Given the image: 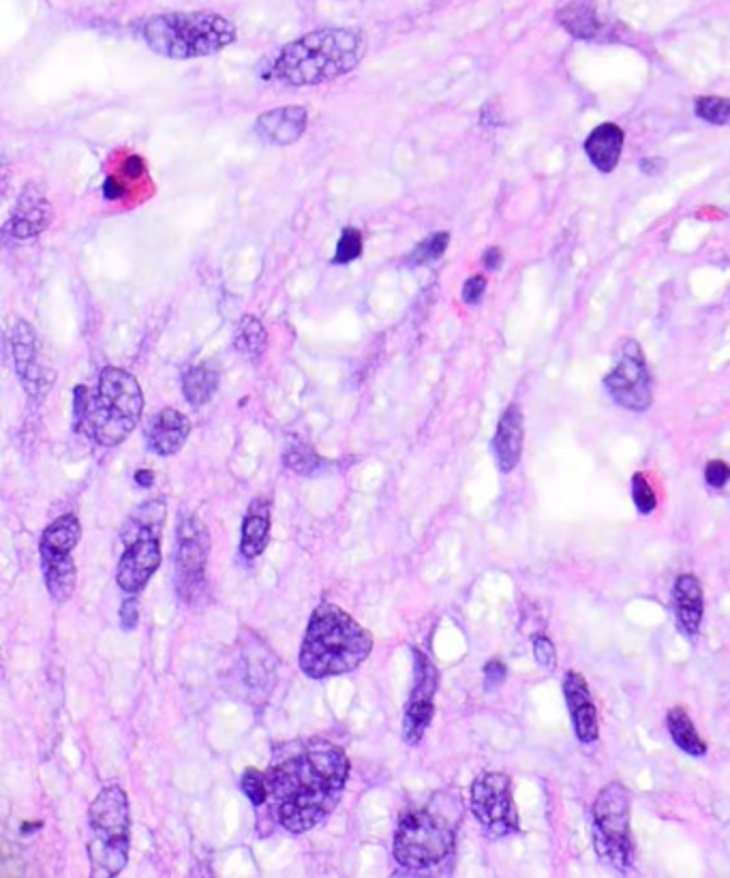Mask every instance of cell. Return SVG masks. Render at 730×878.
Wrapping results in <instances>:
<instances>
[{
  "label": "cell",
  "instance_id": "1",
  "mask_svg": "<svg viewBox=\"0 0 730 878\" xmlns=\"http://www.w3.org/2000/svg\"><path fill=\"white\" fill-rule=\"evenodd\" d=\"M268 801L279 823L304 834L337 808L349 776L347 754L326 741L285 754L268 771Z\"/></svg>",
  "mask_w": 730,
  "mask_h": 878
},
{
  "label": "cell",
  "instance_id": "2",
  "mask_svg": "<svg viewBox=\"0 0 730 878\" xmlns=\"http://www.w3.org/2000/svg\"><path fill=\"white\" fill-rule=\"evenodd\" d=\"M367 52V37L358 28H322L287 43L272 75L290 86L326 84L354 71Z\"/></svg>",
  "mask_w": 730,
  "mask_h": 878
},
{
  "label": "cell",
  "instance_id": "3",
  "mask_svg": "<svg viewBox=\"0 0 730 878\" xmlns=\"http://www.w3.org/2000/svg\"><path fill=\"white\" fill-rule=\"evenodd\" d=\"M373 637L356 619L332 602L313 611L300 647V669L311 679L352 673L369 658Z\"/></svg>",
  "mask_w": 730,
  "mask_h": 878
},
{
  "label": "cell",
  "instance_id": "4",
  "mask_svg": "<svg viewBox=\"0 0 730 878\" xmlns=\"http://www.w3.org/2000/svg\"><path fill=\"white\" fill-rule=\"evenodd\" d=\"M152 52L172 60L202 58L221 52L236 39V26L217 13H165L144 24Z\"/></svg>",
  "mask_w": 730,
  "mask_h": 878
},
{
  "label": "cell",
  "instance_id": "5",
  "mask_svg": "<svg viewBox=\"0 0 730 878\" xmlns=\"http://www.w3.org/2000/svg\"><path fill=\"white\" fill-rule=\"evenodd\" d=\"M144 410V395L135 377L118 367H105L97 392L88 399L86 418L78 431H86L103 448L123 444L133 433Z\"/></svg>",
  "mask_w": 730,
  "mask_h": 878
},
{
  "label": "cell",
  "instance_id": "6",
  "mask_svg": "<svg viewBox=\"0 0 730 878\" xmlns=\"http://www.w3.org/2000/svg\"><path fill=\"white\" fill-rule=\"evenodd\" d=\"M93 840L88 842L93 876H118L129 859V799L120 786H105L88 812Z\"/></svg>",
  "mask_w": 730,
  "mask_h": 878
},
{
  "label": "cell",
  "instance_id": "7",
  "mask_svg": "<svg viewBox=\"0 0 730 878\" xmlns=\"http://www.w3.org/2000/svg\"><path fill=\"white\" fill-rule=\"evenodd\" d=\"M454 849V825L429 808L405 814L392 842V855L403 868L437 866Z\"/></svg>",
  "mask_w": 730,
  "mask_h": 878
},
{
  "label": "cell",
  "instance_id": "8",
  "mask_svg": "<svg viewBox=\"0 0 730 878\" xmlns=\"http://www.w3.org/2000/svg\"><path fill=\"white\" fill-rule=\"evenodd\" d=\"M593 844L619 872H628L632 866V831H630V793L623 784L613 782L604 786L593 801Z\"/></svg>",
  "mask_w": 730,
  "mask_h": 878
},
{
  "label": "cell",
  "instance_id": "9",
  "mask_svg": "<svg viewBox=\"0 0 730 878\" xmlns=\"http://www.w3.org/2000/svg\"><path fill=\"white\" fill-rule=\"evenodd\" d=\"M471 812L491 838H506L521 829L512 782L499 771H486L471 784Z\"/></svg>",
  "mask_w": 730,
  "mask_h": 878
},
{
  "label": "cell",
  "instance_id": "10",
  "mask_svg": "<svg viewBox=\"0 0 730 878\" xmlns=\"http://www.w3.org/2000/svg\"><path fill=\"white\" fill-rule=\"evenodd\" d=\"M604 386L611 392L617 405L630 412H645L651 405V375L645 365V356L636 341H626L621 347L615 369L604 377Z\"/></svg>",
  "mask_w": 730,
  "mask_h": 878
},
{
  "label": "cell",
  "instance_id": "11",
  "mask_svg": "<svg viewBox=\"0 0 730 878\" xmlns=\"http://www.w3.org/2000/svg\"><path fill=\"white\" fill-rule=\"evenodd\" d=\"M176 547L178 589L182 596L189 598L204 583L210 551L208 527L195 514H182L180 517Z\"/></svg>",
  "mask_w": 730,
  "mask_h": 878
},
{
  "label": "cell",
  "instance_id": "12",
  "mask_svg": "<svg viewBox=\"0 0 730 878\" xmlns=\"http://www.w3.org/2000/svg\"><path fill=\"white\" fill-rule=\"evenodd\" d=\"M11 352L15 360V373L30 399L41 401L54 386V371L43 365L39 339L35 330L24 320H18L11 328Z\"/></svg>",
  "mask_w": 730,
  "mask_h": 878
},
{
  "label": "cell",
  "instance_id": "13",
  "mask_svg": "<svg viewBox=\"0 0 730 878\" xmlns=\"http://www.w3.org/2000/svg\"><path fill=\"white\" fill-rule=\"evenodd\" d=\"M416 679H414V688H412V696H409V703L405 709V722H403V737L407 744H418V741L424 737V731L429 729V724L433 720V699L437 692V669L435 664L424 656L420 649H416Z\"/></svg>",
  "mask_w": 730,
  "mask_h": 878
},
{
  "label": "cell",
  "instance_id": "14",
  "mask_svg": "<svg viewBox=\"0 0 730 878\" xmlns=\"http://www.w3.org/2000/svg\"><path fill=\"white\" fill-rule=\"evenodd\" d=\"M161 566V544L157 538H144L127 544L120 557L116 583L127 594H138Z\"/></svg>",
  "mask_w": 730,
  "mask_h": 878
},
{
  "label": "cell",
  "instance_id": "15",
  "mask_svg": "<svg viewBox=\"0 0 730 878\" xmlns=\"http://www.w3.org/2000/svg\"><path fill=\"white\" fill-rule=\"evenodd\" d=\"M564 696L572 716L574 733L579 737L581 744H593L598 741L600 729H598V711L593 705L589 686L583 675L579 673H566L564 677Z\"/></svg>",
  "mask_w": 730,
  "mask_h": 878
},
{
  "label": "cell",
  "instance_id": "16",
  "mask_svg": "<svg viewBox=\"0 0 730 878\" xmlns=\"http://www.w3.org/2000/svg\"><path fill=\"white\" fill-rule=\"evenodd\" d=\"M50 223V204L45 200V195L35 187L28 185L18 206H15L13 217L5 225V234L13 236L15 240H26L41 234Z\"/></svg>",
  "mask_w": 730,
  "mask_h": 878
},
{
  "label": "cell",
  "instance_id": "17",
  "mask_svg": "<svg viewBox=\"0 0 730 878\" xmlns=\"http://www.w3.org/2000/svg\"><path fill=\"white\" fill-rule=\"evenodd\" d=\"M309 112L302 105H285L279 110H270L255 120V131L262 140L287 146L300 140V135L307 129Z\"/></svg>",
  "mask_w": 730,
  "mask_h": 878
},
{
  "label": "cell",
  "instance_id": "18",
  "mask_svg": "<svg viewBox=\"0 0 730 878\" xmlns=\"http://www.w3.org/2000/svg\"><path fill=\"white\" fill-rule=\"evenodd\" d=\"M523 439H525L523 412L519 405H510L504 416H501L493 437V452L497 459V467L504 474H510L512 469L519 465L523 454Z\"/></svg>",
  "mask_w": 730,
  "mask_h": 878
},
{
  "label": "cell",
  "instance_id": "19",
  "mask_svg": "<svg viewBox=\"0 0 730 878\" xmlns=\"http://www.w3.org/2000/svg\"><path fill=\"white\" fill-rule=\"evenodd\" d=\"M675 619L677 628L686 639H694L703 624V587L694 574H681L675 581Z\"/></svg>",
  "mask_w": 730,
  "mask_h": 878
},
{
  "label": "cell",
  "instance_id": "20",
  "mask_svg": "<svg viewBox=\"0 0 730 878\" xmlns=\"http://www.w3.org/2000/svg\"><path fill=\"white\" fill-rule=\"evenodd\" d=\"M189 433H191L189 418L178 410H172V407H165V410H161L150 420L146 437L150 450L163 454V457H172V454H176L182 446H185Z\"/></svg>",
  "mask_w": 730,
  "mask_h": 878
},
{
  "label": "cell",
  "instance_id": "21",
  "mask_svg": "<svg viewBox=\"0 0 730 878\" xmlns=\"http://www.w3.org/2000/svg\"><path fill=\"white\" fill-rule=\"evenodd\" d=\"M41 566L50 596L56 602H67L75 592V583H78V570H75L71 553L63 555L41 549Z\"/></svg>",
  "mask_w": 730,
  "mask_h": 878
},
{
  "label": "cell",
  "instance_id": "22",
  "mask_svg": "<svg viewBox=\"0 0 730 878\" xmlns=\"http://www.w3.org/2000/svg\"><path fill=\"white\" fill-rule=\"evenodd\" d=\"M623 150V131L615 123H602L585 140V153L604 174L613 172Z\"/></svg>",
  "mask_w": 730,
  "mask_h": 878
},
{
  "label": "cell",
  "instance_id": "23",
  "mask_svg": "<svg viewBox=\"0 0 730 878\" xmlns=\"http://www.w3.org/2000/svg\"><path fill=\"white\" fill-rule=\"evenodd\" d=\"M270 538V502L264 497H257L251 502L245 523H242V540L240 553L247 559L262 555Z\"/></svg>",
  "mask_w": 730,
  "mask_h": 878
},
{
  "label": "cell",
  "instance_id": "24",
  "mask_svg": "<svg viewBox=\"0 0 730 878\" xmlns=\"http://www.w3.org/2000/svg\"><path fill=\"white\" fill-rule=\"evenodd\" d=\"M165 512L167 508L163 499H150V502L142 504L138 510H135L123 529V536H120L125 542V547L135 540H144V538L161 540Z\"/></svg>",
  "mask_w": 730,
  "mask_h": 878
},
{
  "label": "cell",
  "instance_id": "25",
  "mask_svg": "<svg viewBox=\"0 0 730 878\" xmlns=\"http://www.w3.org/2000/svg\"><path fill=\"white\" fill-rule=\"evenodd\" d=\"M557 20L576 39L591 41L600 33V20L591 0H570L557 11Z\"/></svg>",
  "mask_w": 730,
  "mask_h": 878
},
{
  "label": "cell",
  "instance_id": "26",
  "mask_svg": "<svg viewBox=\"0 0 730 878\" xmlns=\"http://www.w3.org/2000/svg\"><path fill=\"white\" fill-rule=\"evenodd\" d=\"M666 726L668 733H671L675 744L690 756H705L707 754V744L703 741V737L698 735L694 722L690 720L688 711L683 707H673L668 711L666 716Z\"/></svg>",
  "mask_w": 730,
  "mask_h": 878
},
{
  "label": "cell",
  "instance_id": "27",
  "mask_svg": "<svg viewBox=\"0 0 730 878\" xmlns=\"http://www.w3.org/2000/svg\"><path fill=\"white\" fill-rule=\"evenodd\" d=\"M80 536H82V525L78 517H75V514H65V517H60L52 525L45 527L41 538V549L69 555L75 547H78Z\"/></svg>",
  "mask_w": 730,
  "mask_h": 878
},
{
  "label": "cell",
  "instance_id": "28",
  "mask_svg": "<svg viewBox=\"0 0 730 878\" xmlns=\"http://www.w3.org/2000/svg\"><path fill=\"white\" fill-rule=\"evenodd\" d=\"M219 386V375L210 367H191L182 375V392L191 405L200 407L206 405L212 397H215Z\"/></svg>",
  "mask_w": 730,
  "mask_h": 878
},
{
  "label": "cell",
  "instance_id": "29",
  "mask_svg": "<svg viewBox=\"0 0 730 878\" xmlns=\"http://www.w3.org/2000/svg\"><path fill=\"white\" fill-rule=\"evenodd\" d=\"M266 345H268V335L264 324L253 315L242 317L234 335L236 352L249 360H260L266 352Z\"/></svg>",
  "mask_w": 730,
  "mask_h": 878
},
{
  "label": "cell",
  "instance_id": "30",
  "mask_svg": "<svg viewBox=\"0 0 730 878\" xmlns=\"http://www.w3.org/2000/svg\"><path fill=\"white\" fill-rule=\"evenodd\" d=\"M283 461L300 476H315L326 467V461L319 459L317 452L302 442L287 444L283 452Z\"/></svg>",
  "mask_w": 730,
  "mask_h": 878
},
{
  "label": "cell",
  "instance_id": "31",
  "mask_svg": "<svg viewBox=\"0 0 730 878\" xmlns=\"http://www.w3.org/2000/svg\"><path fill=\"white\" fill-rule=\"evenodd\" d=\"M696 114L711 125H730V99L724 97H701L696 99Z\"/></svg>",
  "mask_w": 730,
  "mask_h": 878
},
{
  "label": "cell",
  "instance_id": "32",
  "mask_svg": "<svg viewBox=\"0 0 730 878\" xmlns=\"http://www.w3.org/2000/svg\"><path fill=\"white\" fill-rule=\"evenodd\" d=\"M240 784H242V791H245V795L249 797V801L255 808L266 804L268 797H270L266 774H262V771H257V769H247Z\"/></svg>",
  "mask_w": 730,
  "mask_h": 878
},
{
  "label": "cell",
  "instance_id": "33",
  "mask_svg": "<svg viewBox=\"0 0 730 878\" xmlns=\"http://www.w3.org/2000/svg\"><path fill=\"white\" fill-rule=\"evenodd\" d=\"M448 240H450V236L446 232L431 236L429 240L420 242L418 249L412 253V257H409V260H412L414 264H429V262L439 260V257L444 255V251L448 247Z\"/></svg>",
  "mask_w": 730,
  "mask_h": 878
},
{
  "label": "cell",
  "instance_id": "34",
  "mask_svg": "<svg viewBox=\"0 0 730 878\" xmlns=\"http://www.w3.org/2000/svg\"><path fill=\"white\" fill-rule=\"evenodd\" d=\"M632 499H634L636 510L641 514H651L658 506L656 491L651 489V484L647 482V478L643 474L632 476Z\"/></svg>",
  "mask_w": 730,
  "mask_h": 878
},
{
  "label": "cell",
  "instance_id": "35",
  "mask_svg": "<svg viewBox=\"0 0 730 878\" xmlns=\"http://www.w3.org/2000/svg\"><path fill=\"white\" fill-rule=\"evenodd\" d=\"M360 253H362V236L358 230H354V227H347V230L339 238L337 253H334V262L349 264V262H354L356 257H360Z\"/></svg>",
  "mask_w": 730,
  "mask_h": 878
},
{
  "label": "cell",
  "instance_id": "36",
  "mask_svg": "<svg viewBox=\"0 0 730 878\" xmlns=\"http://www.w3.org/2000/svg\"><path fill=\"white\" fill-rule=\"evenodd\" d=\"M534 656H536V662L540 666H544L546 671H553L555 669L557 652H555V645H553V641L549 637H542V634H540V637L534 639Z\"/></svg>",
  "mask_w": 730,
  "mask_h": 878
},
{
  "label": "cell",
  "instance_id": "37",
  "mask_svg": "<svg viewBox=\"0 0 730 878\" xmlns=\"http://www.w3.org/2000/svg\"><path fill=\"white\" fill-rule=\"evenodd\" d=\"M705 480L709 487L713 489H722L730 480V465L722 459H713L707 463L705 467Z\"/></svg>",
  "mask_w": 730,
  "mask_h": 878
},
{
  "label": "cell",
  "instance_id": "38",
  "mask_svg": "<svg viewBox=\"0 0 730 878\" xmlns=\"http://www.w3.org/2000/svg\"><path fill=\"white\" fill-rule=\"evenodd\" d=\"M138 622H140L138 600L125 598L123 604H120V626H123V630L131 632V630L138 628Z\"/></svg>",
  "mask_w": 730,
  "mask_h": 878
},
{
  "label": "cell",
  "instance_id": "39",
  "mask_svg": "<svg viewBox=\"0 0 730 878\" xmlns=\"http://www.w3.org/2000/svg\"><path fill=\"white\" fill-rule=\"evenodd\" d=\"M484 290H486V279L482 275L471 277L463 285V300L467 305H478L484 296Z\"/></svg>",
  "mask_w": 730,
  "mask_h": 878
},
{
  "label": "cell",
  "instance_id": "40",
  "mask_svg": "<svg viewBox=\"0 0 730 878\" xmlns=\"http://www.w3.org/2000/svg\"><path fill=\"white\" fill-rule=\"evenodd\" d=\"M484 677H486V688H495L506 679V666L493 660L484 666Z\"/></svg>",
  "mask_w": 730,
  "mask_h": 878
},
{
  "label": "cell",
  "instance_id": "41",
  "mask_svg": "<svg viewBox=\"0 0 730 878\" xmlns=\"http://www.w3.org/2000/svg\"><path fill=\"white\" fill-rule=\"evenodd\" d=\"M666 168V161L660 157H647L641 161V172L647 176H658Z\"/></svg>",
  "mask_w": 730,
  "mask_h": 878
},
{
  "label": "cell",
  "instance_id": "42",
  "mask_svg": "<svg viewBox=\"0 0 730 878\" xmlns=\"http://www.w3.org/2000/svg\"><path fill=\"white\" fill-rule=\"evenodd\" d=\"M484 266L489 270H497L501 266V251L497 247H491L484 253Z\"/></svg>",
  "mask_w": 730,
  "mask_h": 878
},
{
  "label": "cell",
  "instance_id": "43",
  "mask_svg": "<svg viewBox=\"0 0 730 878\" xmlns=\"http://www.w3.org/2000/svg\"><path fill=\"white\" fill-rule=\"evenodd\" d=\"M142 170H144V168H142V159H140V157H131L129 163H127V174H129L131 178H135V176H138Z\"/></svg>",
  "mask_w": 730,
  "mask_h": 878
},
{
  "label": "cell",
  "instance_id": "44",
  "mask_svg": "<svg viewBox=\"0 0 730 878\" xmlns=\"http://www.w3.org/2000/svg\"><path fill=\"white\" fill-rule=\"evenodd\" d=\"M135 480H138V484H142V487H150L155 476H152V472H146V469H142V472L135 474Z\"/></svg>",
  "mask_w": 730,
  "mask_h": 878
}]
</instances>
